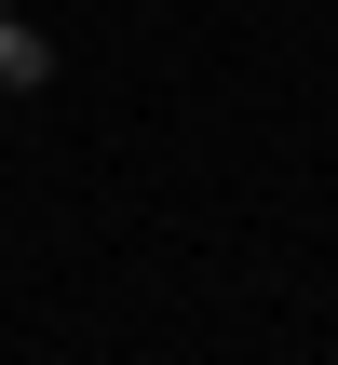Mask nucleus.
Returning <instances> with one entry per match:
<instances>
[{"label":"nucleus","instance_id":"1","mask_svg":"<svg viewBox=\"0 0 338 365\" xmlns=\"http://www.w3.org/2000/svg\"><path fill=\"white\" fill-rule=\"evenodd\" d=\"M0 81H14V95H41V81H54V41H41L27 14H0Z\"/></svg>","mask_w":338,"mask_h":365}]
</instances>
